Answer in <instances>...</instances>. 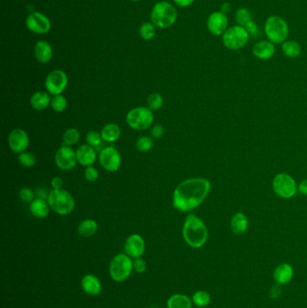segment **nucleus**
<instances>
[{
  "label": "nucleus",
  "instance_id": "obj_1",
  "mask_svg": "<svg viewBox=\"0 0 307 308\" xmlns=\"http://www.w3.org/2000/svg\"><path fill=\"white\" fill-rule=\"evenodd\" d=\"M210 190V182L203 178L182 181L173 193V207L180 212L192 211L204 202Z\"/></svg>",
  "mask_w": 307,
  "mask_h": 308
},
{
  "label": "nucleus",
  "instance_id": "obj_2",
  "mask_svg": "<svg viewBox=\"0 0 307 308\" xmlns=\"http://www.w3.org/2000/svg\"><path fill=\"white\" fill-rule=\"evenodd\" d=\"M182 233L186 243L192 248L204 246L208 238L206 225L199 217L193 214L186 217Z\"/></svg>",
  "mask_w": 307,
  "mask_h": 308
},
{
  "label": "nucleus",
  "instance_id": "obj_3",
  "mask_svg": "<svg viewBox=\"0 0 307 308\" xmlns=\"http://www.w3.org/2000/svg\"><path fill=\"white\" fill-rule=\"evenodd\" d=\"M49 206L53 212L61 216H68L75 208L74 198L65 190H53L47 198Z\"/></svg>",
  "mask_w": 307,
  "mask_h": 308
},
{
  "label": "nucleus",
  "instance_id": "obj_4",
  "mask_svg": "<svg viewBox=\"0 0 307 308\" xmlns=\"http://www.w3.org/2000/svg\"><path fill=\"white\" fill-rule=\"evenodd\" d=\"M265 34L269 42L274 44L285 43L289 34L287 23L280 17L272 16L266 20Z\"/></svg>",
  "mask_w": 307,
  "mask_h": 308
},
{
  "label": "nucleus",
  "instance_id": "obj_5",
  "mask_svg": "<svg viewBox=\"0 0 307 308\" xmlns=\"http://www.w3.org/2000/svg\"><path fill=\"white\" fill-rule=\"evenodd\" d=\"M150 18L156 27L168 28L176 22L177 10L171 3L162 1L154 6Z\"/></svg>",
  "mask_w": 307,
  "mask_h": 308
},
{
  "label": "nucleus",
  "instance_id": "obj_6",
  "mask_svg": "<svg viewBox=\"0 0 307 308\" xmlns=\"http://www.w3.org/2000/svg\"><path fill=\"white\" fill-rule=\"evenodd\" d=\"M133 269V261L126 253H120L111 260L109 273L114 281L123 282L130 277Z\"/></svg>",
  "mask_w": 307,
  "mask_h": 308
},
{
  "label": "nucleus",
  "instance_id": "obj_7",
  "mask_svg": "<svg viewBox=\"0 0 307 308\" xmlns=\"http://www.w3.org/2000/svg\"><path fill=\"white\" fill-rule=\"evenodd\" d=\"M154 113L148 107L138 106L126 115V122L130 127L136 131L146 130L154 123Z\"/></svg>",
  "mask_w": 307,
  "mask_h": 308
},
{
  "label": "nucleus",
  "instance_id": "obj_8",
  "mask_svg": "<svg viewBox=\"0 0 307 308\" xmlns=\"http://www.w3.org/2000/svg\"><path fill=\"white\" fill-rule=\"evenodd\" d=\"M250 36L244 27L235 26L228 28L223 35V44L226 48L236 51L244 47Z\"/></svg>",
  "mask_w": 307,
  "mask_h": 308
},
{
  "label": "nucleus",
  "instance_id": "obj_9",
  "mask_svg": "<svg viewBox=\"0 0 307 308\" xmlns=\"http://www.w3.org/2000/svg\"><path fill=\"white\" fill-rule=\"evenodd\" d=\"M273 190L281 198H293L297 192L298 188L292 177L286 173H279L273 179Z\"/></svg>",
  "mask_w": 307,
  "mask_h": 308
},
{
  "label": "nucleus",
  "instance_id": "obj_10",
  "mask_svg": "<svg viewBox=\"0 0 307 308\" xmlns=\"http://www.w3.org/2000/svg\"><path fill=\"white\" fill-rule=\"evenodd\" d=\"M68 86V77L64 71L55 70L51 73L45 79V88L50 95L57 96L62 95L65 91Z\"/></svg>",
  "mask_w": 307,
  "mask_h": 308
},
{
  "label": "nucleus",
  "instance_id": "obj_11",
  "mask_svg": "<svg viewBox=\"0 0 307 308\" xmlns=\"http://www.w3.org/2000/svg\"><path fill=\"white\" fill-rule=\"evenodd\" d=\"M99 163L105 171L115 172L121 167L122 158L117 149L114 146L105 147L99 153Z\"/></svg>",
  "mask_w": 307,
  "mask_h": 308
},
{
  "label": "nucleus",
  "instance_id": "obj_12",
  "mask_svg": "<svg viewBox=\"0 0 307 308\" xmlns=\"http://www.w3.org/2000/svg\"><path fill=\"white\" fill-rule=\"evenodd\" d=\"M55 164L62 171H70L74 169L78 163L76 151L70 146L62 145L55 153Z\"/></svg>",
  "mask_w": 307,
  "mask_h": 308
},
{
  "label": "nucleus",
  "instance_id": "obj_13",
  "mask_svg": "<svg viewBox=\"0 0 307 308\" xmlns=\"http://www.w3.org/2000/svg\"><path fill=\"white\" fill-rule=\"evenodd\" d=\"M29 136L23 129L18 128L9 133V145L15 153L25 152L29 146Z\"/></svg>",
  "mask_w": 307,
  "mask_h": 308
},
{
  "label": "nucleus",
  "instance_id": "obj_14",
  "mask_svg": "<svg viewBox=\"0 0 307 308\" xmlns=\"http://www.w3.org/2000/svg\"><path fill=\"white\" fill-rule=\"evenodd\" d=\"M207 29L212 35L219 36H223L225 31L228 29V18L225 14L221 11L211 14L206 22Z\"/></svg>",
  "mask_w": 307,
  "mask_h": 308
},
{
  "label": "nucleus",
  "instance_id": "obj_15",
  "mask_svg": "<svg viewBox=\"0 0 307 308\" xmlns=\"http://www.w3.org/2000/svg\"><path fill=\"white\" fill-rule=\"evenodd\" d=\"M26 24L27 28L35 34H45L51 29V21L49 18L39 12L29 15Z\"/></svg>",
  "mask_w": 307,
  "mask_h": 308
},
{
  "label": "nucleus",
  "instance_id": "obj_16",
  "mask_svg": "<svg viewBox=\"0 0 307 308\" xmlns=\"http://www.w3.org/2000/svg\"><path fill=\"white\" fill-rule=\"evenodd\" d=\"M124 251L131 258L137 259L143 255L145 251V242L143 238L137 233L128 236L124 242Z\"/></svg>",
  "mask_w": 307,
  "mask_h": 308
},
{
  "label": "nucleus",
  "instance_id": "obj_17",
  "mask_svg": "<svg viewBox=\"0 0 307 308\" xmlns=\"http://www.w3.org/2000/svg\"><path fill=\"white\" fill-rule=\"evenodd\" d=\"M81 287L88 295L96 296L102 292V284L100 279L92 274L84 276L81 279Z\"/></svg>",
  "mask_w": 307,
  "mask_h": 308
},
{
  "label": "nucleus",
  "instance_id": "obj_18",
  "mask_svg": "<svg viewBox=\"0 0 307 308\" xmlns=\"http://www.w3.org/2000/svg\"><path fill=\"white\" fill-rule=\"evenodd\" d=\"M77 160L79 164H81L84 167L92 166L93 163L96 162L97 154L94 148L88 144H83L79 146L76 150Z\"/></svg>",
  "mask_w": 307,
  "mask_h": 308
},
{
  "label": "nucleus",
  "instance_id": "obj_19",
  "mask_svg": "<svg viewBox=\"0 0 307 308\" xmlns=\"http://www.w3.org/2000/svg\"><path fill=\"white\" fill-rule=\"evenodd\" d=\"M276 52L274 44L269 41H260L255 44L252 49V53L255 57L259 60H268L272 58Z\"/></svg>",
  "mask_w": 307,
  "mask_h": 308
},
{
  "label": "nucleus",
  "instance_id": "obj_20",
  "mask_svg": "<svg viewBox=\"0 0 307 308\" xmlns=\"http://www.w3.org/2000/svg\"><path fill=\"white\" fill-rule=\"evenodd\" d=\"M294 275V269L288 263H282L276 267L273 277L278 285H285L289 283Z\"/></svg>",
  "mask_w": 307,
  "mask_h": 308
},
{
  "label": "nucleus",
  "instance_id": "obj_21",
  "mask_svg": "<svg viewBox=\"0 0 307 308\" xmlns=\"http://www.w3.org/2000/svg\"><path fill=\"white\" fill-rule=\"evenodd\" d=\"M35 57L41 63H47L53 58L52 46L45 41H39L35 46Z\"/></svg>",
  "mask_w": 307,
  "mask_h": 308
},
{
  "label": "nucleus",
  "instance_id": "obj_22",
  "mask_svg": "<svg viewBox=\"0 0 307 308\" xmlns=\"http://www.w3.org/2000/svg\"><path fill=\"white\" fill-rule=\"evenodd\" d=\"M50 209L51 207L49 206L48 201L44 198H35L33 202L30 203V212L36 218L44 219L47 217Z\"/></svg>",
  "mask_w": 307,
  "mask_h": 308
},
{
  "label": "nucleus",
  "instance_id": "obj_23",
  "mask_svg": "<svg viewBox=\"0 0 307 308\" xmlns=\"http://www.w3.org/2000/svg\"><path fill=\"white\" fill-rule=\"evenodd\" d=\"M51 101L52 98L50 97V94L44 91L34 93L30 99L32 107L37 111L46 109L51 105Z\"/></svg>",
  "mask_w": 307,
  "mask_h": 308
},
{
  "label": "nucleus",
  "instance_id": "obj_24",
  "mask_svg": "<svg viewBox=\"0 0 307 308\" xmlns=\"http://www.w3.org/2000/svg\"><path fill=\"white\" fill-rule=\"evenodd\" d=\"M249 227V220L247 216L241 212H238L232 218L231 221V229L233 233L241 235L245 233Z\"/></svg>",
  "mask_w": 307,
  "mask_h": 308
},
{
  "label": "nucleus",
  "instance_id": "obj_25",
  "mask_svg": "<svg viewBox=\"0 0 307 308\" xmlns=\"http://www.w3.org/2000/svg\"><path fill=\"white\" fill-rule=\"evenodd\" d=\"M121 135V129L115 123H107L102 128L101 137L103 141L114 142L117 141Z\"/></svg>",
  "mask_w": 307,
  "mask_h": 308
},
{
  "label": "nucleus",
  "instance_id": "obj_26",
  "mask_svg": "<svg viewBox=\"0 0 307 308\" xmlns=\"http://www.w3.org/2000/svg\"><path fill=\"white\" fill-rule=\"evenodd\" d=\"M98 225L93 219H85L78 226V233L83 237H91L97 233Z\"/></svg>",
  "mask_w": 307,
  "mask_h": 308
},
{
  "label": "nucleus",
  "instance_id": "obj_27",
  "mask_svg": "<svg viewBox=\"0 0 307 308\" xmlns=\"http://www.w3.org/2000/svg\"><path fill=\"white\" fill-rule=\"evenodd\" d=\"M168 308H192V301L188 295L176 294L168 299Z\"/></svg>",
  "mask_w": 307,
  "mask_h": 308
},
{
  "label": "nucleus",
  "instance_id": "obj_28",
  "mask_svg": "<svg viewBox=\"0 0 307 308\" xmlns=\"http://www.w3.org/2000/svg\"><path fill=\"white\" fill-rule=\"evenodd\" d=\"M282 51L286 57L294 59L301 54L302 47L295 41H285L282 44Z\"/></svg>",
  "mask_w": 307,
  "mask_h": 308
},
{
  "label": "nucleus",
  "instance_id": "obj_29",
  "mask_svg": "<svg viewBox=\"0 0 307 308\" xmlns=\"http://www.w3.org/2000/svg\"><path fill=\"white\" fill-rule=\"evenodd\" d=\"M80 139V133L79 130L76 128H70L63 133L62 142L63 145L72 146L77 144Z\"/></svg>",
  "mask_w": 307,
  "mask_h": 308
},
{
  "label": "nucleus",
  "instance_id": "obj_30",
  "mask_svg": "<svg viewBox=\"0 0 307 308\" xmlns=\"http://www.w3.org/2000/svg\"><path fill=\"white\" fill-rule=\"evenodd\" d=\"M192 302L198 307H206L210 304L211 296L208 292L200 290L196 292L192 297Z\"/></svg>",
  "mask_w": 307,
  "mask_h": 308
},
{
  "label": "nucleus",
  "instance_id": "obj_31",
  "mask_svg": "<svg viewBox=\"0 0 307 308\" xmlns=\"http://www.w3.org/2000/svg\"><path fill=\"white\" fill-rule=\"evenodd\" d=\"M163 103H164V99H163V96L159 93L150 94L147 99L148 108L151 111H157L161 109L163 107Z\"/></svg>",
  "mask_w": 307,
  "mask_h": 308
},
{
  "label": "nucleus",
  "instance_id": "obj_32",
  "mask_svg": "<svg viewBox=\"0 0 307 308\" xmlns=\"http://www.w3.org/2000/svg\"><path fill=\"white\" fill-rule=\"evenodd\" d=\"M235 20L237 22L238 26L244 27L248 23L251 21V13L250 10L244 8L238 9L235 14Z\"/></svg>",
  "mask_w": 307,
  "mask_h": 308
},
{
  "label": "nucleus",
  "instance_id": "obj_33",
  "mask_svg": "<svg viewBox=\"0 0 307 308\" xmlns=\"http://www.w3.org/2000/svg\"><path fill=\"white\" fill-rule=\"evenodd\" d=\"M154 144L151 137L140 136L136 141V149L140 152H148L152 149Z\"/></svg>",
  "mask_w": 307,
  "mask_h": 308
},
{
  "label": "nucleus",
  "instance_id": "obj_34",
  "mask_svg": "<svg viewBox=\"0 0 307 308\" xmlns=\"http://www.w3.org/2000/svg\"><path fill=\"white\" fill-rule=\"evenodd\" d=\"M51 106L53 110L56 112H60V113L63 112L67 107L66 97L62 95L53 96L52 101H51Z\"/></svg>",
  "mask_w": 307,
  "mask_h": 308
},
{
  "label": "nucleus",
  "instance_id": "obj_35",
  "mask_svg": "<svg viewBox=\"0 0 307 308\" xmlns=\"http://www.w3.org/2000/svg\"><path fill=\"white\" fill-rule=\"evenodd\" d=\"M156 34L154 26L151 23H144L140 28V36L142 39L150 40L154 38Z\"/></svg>",
  "mask_w": 307,
  "mask_h": 308
},
{
  "label": "nucleus",
  "instance_id": "obj_36",
  "mask_svg": "<svg viewBox=\"0 0 307 308\" xmlns=\"http://www.w3.org/2000/svg\"><path fill=\"white\" fill-rule=\"evenodd\" d=\"M18 162L26 168L34 167L36 163V160L33 154L30 152H22L18 155Z\"/></svg>",
  "mask_w": 307,
  "mask_h": 308
},
{
  "label": "nucleus",
  "instance_id": "obj_37",
  "mask_svg": "<svg viewBox=\"0 0 307 308\" xmlns=\"http://www.w3.org/2000/svg\"><path fill=\"white\" fill-rule=\"evenodd\" d=\"M102 139L101 133L96 132V131H90L86 135V141L88 142V145L91 146L93 148L98 147L101 144Z\"/></svg>",
  "mask_w": 307,
  "mask_h": 308
},
{
  "label": "nucleus",
  "instance_id": "obj_38",
  "mask_svg": "<svg viewBox=\"0 0 307 308\" xmlns=\"http://www.w3.org/2000/svg\"><path fill=\"white\" fill-rule=\"evenodd\" d=\"M19 198L24 203H32L35 200V193L29 188H23L19 191Z\"/></svg>",
  "mask_w": 307,
  "mask_h": 308
},
{
  "label": "nucleus",
  "instance_id": "obj_39",
  "mask_svg": "<svg viewBox=\"0 0 307 308\" xmlns=\"http://www.w3.org/2000/svg\"><path fill=\"white\" fill-rule=\"evenodd\" d=\"M84 176H85V179L89 182H95L99 178V172L96 168L89 166V167L86 168L85 172H84Z\"/></svg>",
  "mask_w": 307,
  "mask_h": 308
},
{
  "label": "nucleus",
  "instance_id": "obj_40",
  "mask_svg": "<svg viewBox=\"0 0 307 308\" xmlns=\"http://www.w3.org/2000/svg\"><path fill=\"white\" fill-rule=\"evenodd\" d=\"M244 28H245L246 31H247V33L249 34L250 36L256 37V36H258L259 35V27L257 26V24L254 21H252V20L248 23L245 27H244Z\"/></svg>",
  "mask_w": 307,
  "mask_h": 308
},
{
  "label": "nucleus",
  "instance_id": "obj_41",
  "mask_svg": "<svg viewBox=\"0 0 307 308\" xmlns=\"http://www.w3.org/2000/svg\"><path fill=\"white\" fill-rule=\"evenodd\" d=\"M146 262L144 260H142L141 258H137L133 261V269L136 271L137 273H144L146 270Z\"/></svg>",
  "mask_w": 307,
  "mask_h": 308
},
{
  "label": "nucleus",
  "instance_id": "obj_42",
  "mask_svg": "<svg viewBox=\"0 0 307 308\" xmlns=\"http://www.w3.org/2000/svg\"><path fill=\"white\" fill-rule=\"evenodd\" d=\"M164 134V127L162 124H155L150 130V135L154 139H160Z\"/></svg>",
  "mask_w": 307,
  "mask_h": 308
},
{
  "label": "nucleus",
  "instance_id": "obj_43",
  "mask_svg": "<svg viewBox=\"0 0 307 308\" xmlns=\"http://www.w3.org/2000/svg\"><path fill=\"white\" fill-rule=\"evenodd\" d=\"M63 186V181L60 177H54L52 180V187L53 190H62Z\"/></svg>",
  "mask_w": 307,
  "mask_h": 308
},
{
  "label": "nucleus",
  "instance_id": "obj_44",
  "mask_svg": "<svg viewBox=\"0 0 307 308\" xmlns=\"http://www.w3.org/2000/svg\"><path fill=\"white\" fill-rule=\"evenodd\" d=\"M281 293H282V289H281L279 285H276V286H273L272 288L270 289V296L273 299H276L280 296Z\"/></svg>",
  "mask_w": 307,
  "mask_h": 308
},
{
  "label": "nucleus",
  "instance_id": "obj_45",
  "mask_svg": "<svg viewBox=\"0 0 307 308\" xmlns=\"http://www.w3.org/2000/svg\"><path fill=\"white\" fill-rule=\"evenodd\" d=\"M195 0H174L175 4L180 8H187L193 3Z\"/></svg>",
  "mask_w": 307,
  "mask_h": 308
},
{
  "label": "nucleus",
  "instance_id": "obj_46",
  "mask_svg": "<svg viewBox=\"0 0 307 308\" xmlns=\"http://www.w3.org/2000/svg\"><path fill=\"white\" fill-rule=\"evenodd\" d=\"M298 190L300 193L307 196V180H304L299 184Z\"/></svg>",
  "mask_w": 307,
  "mask_h": 308
},
{
  "label": "nucleus",
  "instance_id": "obj_47",
  "mask_svg": "<svg viewBox=\"0 0 307 308\" xmlns=\"http://www.w3.org/2000/svg\"><path fill=\"white\" fill-rule=\"evenodd\" d=\"M231 9H232L231 4H230L229 2H225V3L222 5V7H221V12L225 14V15H227V14L231 11Z\"/></svg>",
  "mask_w": 307,
  "mask_h": 308
},
{
  "label": "nucleus",
  "instance_id": "obj_48",
  "mask_svg": "<svg viewBox=\"0 0 307 308\" xmlns=\"http://www.w3.org/2000/svg\"><path fill=\"white\" fill-rule=\"evenodd\" d=\"M131 1H139V0H131Z\"/></svg>",
  "mask_w": 307,
  "mask_h": 308
},
{
  "label": "nucleus",
  "instance_id": "obj_49",
  "mask_svg": "<svg viewBox=\"0 0 307 308\" xmlns=\"http://www.w3.org/2000/svg\"><path fill=\"white\" fill-rule=\"evenodd\" d=\"M152 308H157V307H152Z\"/></svg>",
  "mask_w": 307,
  "mask_h": 308
}]
</instances>
